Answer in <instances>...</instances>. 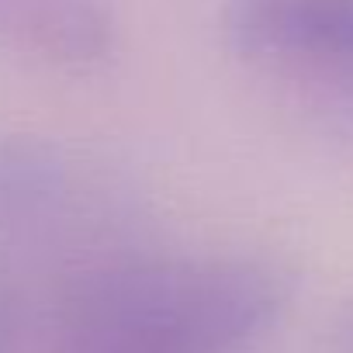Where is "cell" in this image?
Masks as SVG:
<instances>
[{
    "label": "cell",
    "instance_id": "1",
    "mask_svg": "<svg viewBox=\"0 0 353 353\" xmlns=\"http://www.w3.org/2000/svg\"><path fill=\"white\" fill-rule=\"evenodd\" d=\"M284 301V274L253 256H118L66 284L52 353H246Z\"/></svg>",
    "mask_w": 353,
    "mask_h": 353
},
{
    "label": "cell",
    "instance_id": "2",
    "mask_svg": "<svg viewBox=\"0 0 353 353\" xmlns=\"http://www.w3.org/2000/svg\"><path fill=\"white\" fill-rule=\"evenodd\" d=\"M225 35L260 70L353 83V0H229Z\"/></svg>",
    "mask_w": 353,
    "mask_h": 353
},
{
    "label": "cell",
    "instance_id": "3",
    "mask_svg": "<svg viewBox=\"0 0 353 353\" xmlns=\"http://www.w3.org/2000/svg\"><path fill=\"white\" fill-rule=\"evenodd\" d=\"M0 52L83 73L114 52V14L104 0H0Z\"/></svg>",
    "mask_w": 353,
    "mask_h": 353
},
{
    "label": "cell",
    "instance_id": "4",
    "mask_svg": "<svg viewBox=\"0 0 353 353\" xmlns=\"http://www.w3.org/2000/svg\"><path fill=\"white\" fill-rule=\"evenodd\" d=\"M77 198V170L63 145L0 132V239H32L56 229Z\"/></svg>",
    "mask_w": 353,
    "mask_h": 353
},
{
    "label": "cell",
    "instance_id": "5",
    "mask_svg": "<svg viewBox=\"0 0 353 353\" xmlns=\"http://www.w3.org/2000/svg\"><path fill=\"white\" fill-rule=\"evenodd\" d=\"M25 339V301L18 284L0 270V353H18Z\"/></svg>",
    "mask_w": 353,
    "mask_h": 353
},
{
    "label": "cell",
    "instance_id": "6",
    "mask_svg": "<svg viewBox=\"0 0 353 353\" xmlns=\"http://www.w3.org/2000/svg\"><path fill=\"white\" fill-rule=\"evenodd\" d=\"M329 353H353V305L329 329Z\"/></svg>",
    "mask_w": 353,
    "mask_h": 353
}]
</instances>
